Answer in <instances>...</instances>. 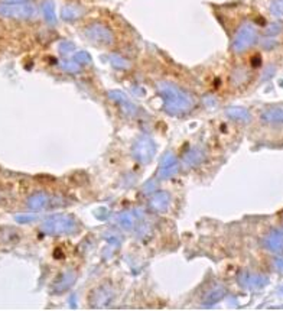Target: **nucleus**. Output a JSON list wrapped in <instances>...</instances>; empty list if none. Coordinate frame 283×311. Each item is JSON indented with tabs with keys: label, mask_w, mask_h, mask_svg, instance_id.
Returning a JSON list of instances; mask_svg holds the SVG:
<instances>
[{
	"label": "nucleus",
	"mask_w": 283,
	"mask_h": 311,
	"mask_svg": "<svg viewBox=\"0 0 283 311\" xmlns=\"http://www.w3.org/2000/svg\"><path fill=\"white\" fill-rule=\"evenodd\" d=\"M33 8L28 3H5L0 5V16L12 19H26L32 16Z\"/></svg>",
	"instance_id": "1"
}]
</instances>
